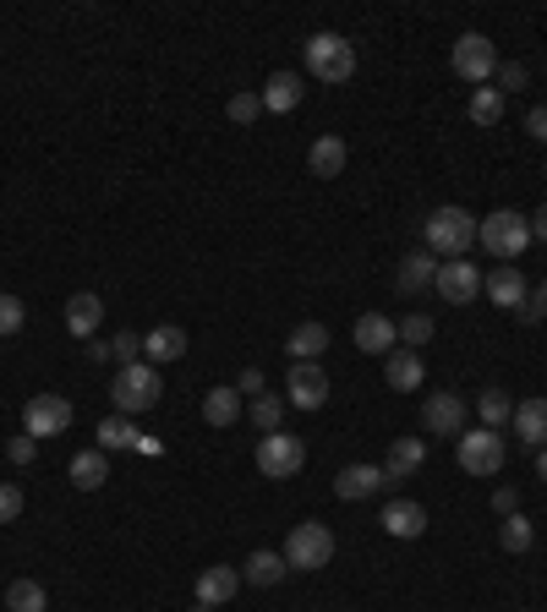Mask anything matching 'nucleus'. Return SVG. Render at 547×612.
<instances>
[{
	"label": "nucleus",
	"mask_w": 547,
	"mask_h": 612,
	"mask_svg": "<svg viewBox=\"0 0 547 612\" xmlns=\"http://www.w3.org/2000/svg\"><path fill=\"white\" fill-rule=\"evenodd\" d=\"M525 77H531V72H525L520 61H509V67H498V94H514V88H525Z\"/></svg>",
	"instance_id": "41"
},
{
	"label": "nucleus",
	"mask_w": 547,
	"mask_h": 612,
	"mask_svg": "<svg viewBox=\"0 0 547 612\" xmlns=\"http://www.w3.org/2000/svg\"><path fill=\"white\" fill-rule=\"evenodd\" d=\"M285 568H290V563H285V552H269V547H263V552H252V557L241 563V579L269 590V585H280V579H285Z\"/></svg>",
	"instance_id": "27"
},
{
	"label": "nucleus",
	"mask_w": 547,
	"mask_h": 612,
	"mask_svg": "<svg viewBox=\"0 0 547 612\" xmlns=\"http://www.w3.org/2000/svg\"><path fill=\"white\" fill-rule=\"evenodd\" d=\"M110 361H121V367H138V361H143V339H138L132 328H127V334H116V339H110Z\"/></svg>",
	"instance_id": "38"
},
{
	"label": "nucleus",
	"mask_w": 547,
	"mask_h": 612,
	"mask_svg": "<svg viewBox=\"0 0 547 612\" xmlns=\"http://www.w3.org/2000/svg\"><path fill=\"white\" fill-rule=\"evenodd\" d=\"M476 241H481L492 257L514 263V257L531 247V219H525V214H514V208H498V214L476 219Z\"/></svg>",
	"instance_id": "2"
},
{
	"label": "nucleus",
	"mask_w": 547,
	"mask_h": 612,
	"mask_svg": "<svg viewBox=\"0 0 547 612\" xmlns=\"http://www.w3.org/2000/svg\"><path fill=\"white\" fill-rule=\"evenodd\" d=\"M236 394H252V399H258V394H269V383H263V372H258V367H247V372L236 377Z\"/></svg>",
	"instance_id": "43"
},
{
	"label": "nucleus",
	"mask_w": 547,
	"mask_h": 612,
	"mask_svg": "<svg viewBox=\"0 0 547 612\" xmlns=\"http://www.w3.org/2000/svg\"><path fill=\"white\" fill-rule=\"evenodd\" d=\"M531 241H547V203H542L536 219H531Z\"/></svg>",
	"instance_id": "47"
},
{
	"label": "nucleus",
	"mask_w": 547,
	"mask_h": 612,
	"mask_svg": "<svg viewBox=\"0 0 547 612\" xmlns=\"http://www.w3.org/2000/svg\"><path fill=\"white\" fill-rule=\"evenodd\" d=\"M525 301H531V307H536V317H547V279H542V285H536V290H531V296H525Z\"/></svg>",
	"instance_id": "46"
},
{
	"label": "nucleus",
	"mask_w": 547,
	"mask_h": 612,
	"mask_svg": "<svg viewBox=\"0 0 547 612\" xmlns=\"http://www.w3.org/2000/svg\"><path fill=\"white\" fill-rule=\"evenodd\" d=\"M23 317H28V312H23L17 296H0V339H12V334L23 328Z\"/></svg>",
	"instance_id": "39"
},
{
	"label": "nucleus",
	"mask_w": 547,
	"mask_h": 612,
	"mask_svg": "<svg viewBox=\"0 0 547 612\" xmlns=\"http://www.w3.org/2000/svg\"><path fill=\"white\" fill-rule=\"evenodd\" d=\"M7 454H12V465H34V454H39V437H28V432H23V437H12V443H7Z\"/></svg>",
	"instance_id": "42"
},
{
	"label": "nucleus",
	"mask_w": 547,
	"mask_h": 612,
	"mask_svg": "<svg viewBox=\"0 0 547 612\" xmlns=\"http://www.w3.org/2000/svg\"><path fill=\"white\" fill-rule=\"evenodd\" d=\"M307 72L318 83H350L356 77V45L340 34H312L307 39Z\"/></svg>",
	"instance_id": "4"
},
{
	"label": "nucleus",
	"mask_w": 547,
	"mask_h": 612,
	"mask_svg": "<svg viewBox=\"0 0 547 612\" xmlns=\"http://www.w3.org/2000/svg\"><path fill=\"white\" fill-rule=\"evenodd\" d=\"M449 67H454V77H465V83H492V77H498V45H492L487 34H460L454 50H449Z\"/></svg>",
	"instance_id": "7"
},
{
	"label": "nucleus",
	"mask_w": 547,
	"mask_h": 612,
	"mask_svg": "<svg viewBox=\"0 0 547 612\" xmlns=\"http://www.w3.org/2000/svg\"><path fill=\"white\" fill-rule=\"evenodd\" d=\"M143 443V432L132 427V416H105L99 421V448L110 454V448H138Z\"/></svg>",
	"instance_id": "30"
},
{
	"label": "nucleus",
	"mask_w": 547,
	"mask_h": 612,
	"mask_svg": "<svg viewBox=\"0 0 547 612\" xmlns=\"http://www.w3.org/2000/svg\"><path fill=\"white\" fill-rule=\"evenodd\" d=\"M285 394H290L296 410H318V405L329 399V372H323L318 361H296L290 377H285Z\"/></svg>",
	"instance_id": "11"
},
{
	"label": "nucleus",
	"mask_w": 547,
	"mask_h": 612,
	"mask_svg": "<svg viewBox=\"0 0 547 612\" xmlns=\"http://www.w3.org/2000/svg\"><path fill=\"white\" fill-rule=\"evenodd\" d=\"M394 345H400V334H394V323H389L383 312L356 317V350H361V356H389Z\"/></svg>",
	"instance_id": "15"
},
{
	"label": "nucleus",
	"mask_w": 547,
	"mask_h": 612,
	"mask_svg": "<svg viewBox=\"0 0 547 612\" xmlns=\"http://www.w3.org/2000/svg\"><path fill=\"white\" fill-rule=\"evenodd\" d=\"M481 296H487L492 307H509V312H514V307L531 296V285H525V274H520L514 263H503V268H492V274L481 279Z\"/></svg>",
	"instance_id": "13"
},
{
	"label": "nucleus",
	"mask_w": 547,
	"mask_h": 612,
	"mask_svg": "<svg viewBox=\"0 0 547 612\" xmlns=\"http://www.w3.org/2000/svg\"><path fill=\"white\" fill-rule=\"evenodd\" d=\"M203 421L209 427H236L241 421V394L225 383V388H209L203 394Z\"/></svg>",
	"instance_id": "25"
},
{
	"label": "nucleus",
	"mask_w": 547,
	"mask_h": 612,
	"mask_svg": "<svg viewBox=\"0 0 547 612\" xmlns=\"http://www.w3.org/2000/svg\"><path fill=\"white\" fill-rule=\"evenodd\" d=\"M432 328H438V323H432L427 312H405V317L394 323V334L405 339V350H416V345H427V339H432Z\"/></svg>",
	"instance_id": "35"
},
{
	"label": "nucleus",
	"mask_w": 547,
	"mask_h": 612,
	"mask_svg": "<svg viewBox=\"0 0 547 612\" xmlns=\"http://www.w3.org/2000/svg\"><path fill=\"white\" fill-rule=\"evenodd\" d=\"M72 427V399H61V394H34L28 405H23V432L28 437H61Z\"/></svg>",
	"instance_id": "9"
},
{
	"label": "nucleus",
	"mask_w": 547,
	"mask_h": 612,
	"mask_svg": "<svg viewBox=\"0 0 547 612\" xmlns=\"http://www.w3.org/2000/svg\"><path fill=\"white\" fill-rule=\"evenodd\" d=\"M383 530H389V536H400V541H416V536L427 530V508H421V503H411V497H394V503L383 508Z\"/></svg>",
	"instance_id": "18"
},
{
	"label": "nucleus",
	"mask_w": 547,
	"mask_h": 612,
	"mask_svg": "<svg viewBox=\"0 0 547 612\" xmlns=\"http://www.w3.org/2000/svg\"><path fill=\"white\" fill-rule=\"evenodd\" d=\"M471 121L476 127H498L503 121V94L498 88H476L471 94Z\"/></svg>",
	"instance_id": "34"
},
{
	"label": "nucleus",
	"mask_w": 547,
	"mask_h": 612,
	"mask_svg": "<svg viewBox=\"0 0 547 612\" xmlns=\"http://www.w3.org/2000/svg\"><path fill=\"white\" fill-rule=\"evenodd\" d=\"M285 350H290V361H318V356L329 350V328H323V323H301V328L285 339Z\"/></svg>",
	"instance_id": "29"
},
{
	"label": "nucleus",
	"mask_w": 547,
	"mask_h": 612,
	"mask_svg": "<svg viewBox=\"0 0 547 612\" xmlns=\"http://www.w3.org/2000/svg\"><path fill=\"white\" fill-rule=\"evenodd\" d=\"M247 416L258 421V432H280V421H285V399H280V394H258Z\"/></svg>",
	"instance_id": "36"
},
{
	"label": "nucleus",
	"mask_w": 547,
	"mask_h": 612,
	"mask_svg": "<svg viewBox=\"0 0 547 612\" xmlns=\"http://www.w3.org/2000/svg\"><path fill=\"white\" fill-rule=\"evenodd\" d=\"M301 94H307V88H301V77H296V72H274V77L263 83V94H258V99H263V110L290 116V110L301 105Z\"/></svg>",
	"instance_id": "19"
},
{
	"label": "nucleus",
	"mask_w": 547,
	"mask_h": 612,
	"mask_svg": "<svg viewBox=\"0 0 547 612\" xmlns=\"http://www.w3.org/2000/svg\"><path fill=\"white\" fill-rule=\"evenodd\" d=\"M105 481H110V459H105V448H83V454L72 459V487L99 492Z\"/></svg>",
	"instance_id": "26"
},
{
	"label": "nucleus",
	"mask_w": 547,
	"mask_h": 612,
	"mask_svg": "<svg viewBox=\"0 0 547 612\" xmlns=\"http://www.w3.org/2000/svg\"><path fill=\"white\" fill-rule=\"evenodd\" d=\"M329 557H334V530L323 525V519H301L296 530H290V541H285V563L290 568H329Z\"/></svg>",
	"instance_id": "6"
},
{
	"label": "nucleus",
	"mask_w": 547,
	"mask_h": 612,
	"mask_svg": "<svg viewBox=\"0 0 547 612\" xmlns=\"http://www.w3.org/2000/svg\"><path fill=\"white\" fill-rule=\"evenodd\" d=\"M345 159H350L345 137H318V143L307 148V170H312L318 181H334V176L345 170Z\"/></svg>",
	"instance_id": "20"
},
{
	"label": "nucleus",
	"mask_w": 547,
	"mask_h": 612,
	"mask_svg": "<svg viewBox=\"0 0 547 612\" xmlns=\"http://www.w3.org/2000/svg\"><path fill=\"white\" fill-rule=\"evenodd\" d=\"M438 296L449 301V307H465V301H476L481 296V268L476 263H460V257H449V263H438Z\"/></svg>",
	"instance_id": "10"
},
{
	"label": "nucleus",
	"mask_w": 547,
	"mask_h": 612,
	"mask_svg": "<svg viewBox=\"0 0 547 612\" xmlns=\"http://www.w3.org/2000/svg\"><path fill=\"white\" fill-rule=\"evenodd\" d=\"M192 612H214V607H209V601H198V607H192Z\"/></svg>",
	"instance_id": "49"
},
{
	"label": "nucleus",
	"mask_w": 547,
	"mask_h": 612,
	"mask_svg": "<svg viewBox=\"0 0 547 612\" xmlns=\"http://www.w3.org/2000/svg\"><path fill=\"white\" fill-rule=\"evenodd\" d=\"M236 590H241V568H230V563H214V568L198 574V601H209V607L230 601Z\"/></svg>",
	"instance_id": "22"
},
{
	"label": "nucleus",
	"mask_w": 547,
	"mask_h": 612,
	"mask_svg": "<svg viewBox=\"0 0 547 612\" xmlns=\"http://www.w3.org/2000/svg\"><path fill=\"white\" fill-rule=\"evenodd\" d=\"M307 465V443L301 437H290V432H263L258 437V470L269 476V481H285V476H296Z\"/></svg>",
	"instance_id": "8"
},
{
	"label": "nucleus",
	"mask_w": 547,
	"mask_h": 612,
	"mask_svg": "<svg viewBox=\"0 0 547 612\" xmlns=\"http://www.w3.org/2000/svg\"><path fill=\"white\" fill-rule=\"evenodd\" d=\"M536 476L547 481V448H536Z\"/></svg>",
	"instance_id": "48"
},
{
	"label": "nucleus",
	"mask_w": 547,
	"mask_h": 612,
	"mask_svg": "<svg viewBox=\"0 0 547 612\" xmlns=\"http://www.w3.org/2000/svg\"><path fill=\"white\" fill-rule=\"evenodd\" d=\"M143 356H148V367H159V361H181V356H187V328L159 323V328L143 339Z\"/></svg>",
	"instance_id": "23"
},
{
	"label": "nucleus",
	"mask_w": 547,
	"mask_h": 612,
	"mask_svg": "<svg viewBox=\"0 0 547 612\" xmlns=\"http://www.w3.org/2000/svg\"><path fill=\"white\" fill-rule=\"evenodd\" d=\"M427 459V443L421 437H394L389 443V459H383V481H405L411 470H421Z\"/></svg>",
	"instance_id": "21"
},
{
	"label": "nucleus",
	"mask_w": 547,
	"mask_h": 612,
	"mask_svg": "<svg viewBox=\"0 0 547 612\" xmlns=\"http://www.w3.org/2000/svg\"><path fill=\"white\" fill-rule=\"evenodd\" d=\"M432 279H438V257H432V252H405V263H400V290L416 296V290H427Z\"/></svg>",
	"instance_id": "28"
},
{
	"label": "nucleus",
	"mask_w": 547,
	"mask_h": 612,
	"mask_svg": "<svg viewBox=\"0 0 547 612\" xmlns=\"http://www.w3.org/2000/svg\"><path fill=\"white\" fill-rule=\"evenodd\" d=\"M476 416H481V427H487V432H498V427L514 416V405H509V394H503V388H487V394H476Z\"/></svg>",
	"instance_id": "32"
},
{
	"label": "nucleus",
	"mask_w": 547,
	"mask_h": 612,
	"mask_svg": "<svg viewBox=\"0 0 547 612\" xmlns=\"http://www.w3.org/2000/svg\"><path fill=\"white\" fill-rule=\"evenodd\" d=\"M492 508H498L503 519H509V514H520V492H514V487H498V492H492Z\"/></svg>",
	"instance_id": "44"
},
{
	"label": "nucleus",
	"mask_w": 547,
	"mask_h": 612,
	"mask_svg": "<svg viewBox=\"0 0 547 612\" xmlns=\"http://www.w3.org/2000/svg\"><path fill=\"white\" fill-rule=\"evenodd\" d=\"M525 132H531L536 143H547V105H536V110L525 116Z\"/></svg>",
	"instance_id": "45"
},
{
	"label": "nucleus",
	"mask_w": 547,
	"mask_h": 612,
	"mask_svg": "<svg viewBox=\"0 0 547 612\" xmlns=\"http://www.w3.org/2000/svg\"><path fill=\"white\" fill-rule=\"evenodd\" d=\"M498 541H503V552H531V541H536V525H531L525 514H509V519L498 525Z\"/></svg>",
	"instance_id": "33"
},
{
	"label": "nucleus",
	"mask_w": 547,
	"mask_h": 612,
	"mask_svg": "<svg viewBox=\"0 0 547 612\" xmlns=\"http://www.w3.org/2000/svg\"><path fill=\"white\" fill-rule=\"evenodd\" d=\"M99 317H105V301H99L94 290H78V296L67 301V328H72L78 339H88V334L99 328Z\"/></svg>",
	"instance_id": "24"
},
{
	"label": "nucleus",
	"mask_w": 547,
	"mask_h": 612,
	"mask_svg": "<svg viewBox=\"0 0 547 612\" xmlns=\"http://www.w3.org/2000/svg\"><path fill=\"white\" fill-rule=\"evenodd\" d=\"M471 247H476V214H465V208L427 214V252L432 257H465Z\"/></svg>",
	"instance_id": "1"
},
{
	"label": "nucleus",
	"mask_w": 547,
	"mask_h": 612,
	"mask_svg": "<svg viewBox=\"0 0 547 612\" xmlns=\"http://www.w3.org/2000/svg\"><path fill=\"white\" fill-rule=\"evenodd\" d=\"M159 394H165V383H159V372H154L148 361L121 367V372H116V383H110L116 416H143V410H154V405H159Z\"/></svg>",
	"instance_id": "3"
},
{
	"label": "nucleus",
	"mask_w": 547,
	"mask_h": 612,
	"mask_svg": "<svg viewBox=\"0 0 547 612\" xmlns=\"http://www.w3.org/2000/svg\"><path fill=\"white\" fill-rule=\"evenodd\" d=\"M389 481H383V470L378 465H345L340 476H334V492L345 497V503H361V497H372V492H383Z\"/></svg>",
	"instance_id": "16"
},
{
	"label": "nucleus",
	"mask_w": 547,
	"mask_h": 612,
	"mask_svg": "<svg viewBox=\"0 0 547 612\" xmlns=\"http://www.w3.org/2000/svg\"><path fill=\"white\" fill-rule=\"evenodd\" d=\"M421 377H427V367H421V356H416V350H389V361H383V383H389L394 394L421 388Z\"/></svg>",
	"instance_id": "17"
},
{
	"label": "nucleus",
	"mask_w": 547,
	"mask_h": 612,
	"mask_svg": "<svg viewBox=\"0 0 547 612\" xmlns=\"http://www.w3.org/2000/svg\"><path fill=\"white\" fill-rule=\"evenodd\" d=\"M454 459H460V470H465V476H481V481H492V476L503 470L509 448H503V437H498V432L476 427V432H460V443H454Z\"/></svg>",
	"instance_id": "5"
},
{
	"label": "nucleus",
	"mask_w": 547,
	"mask_h": 612,
	"mask_svg": "<svg viewBox=\"0 0 547 612\" xmlns=\"http://www.w3.org/2000/svg\"><path fill=\"white\" fill-rule=\"evenodd\" d=\"M509 427H514V437H520L531 454L547 448V399H525V405H514Z\"/></svg>",
	"instance_id": "14"
},
{
	"label": "nucleus",
	"mask_w": 547,
	"mask_h": 612,
	"mask_svg": "<svg viewBox=\"0 0 547 612\" xmlns=\"http://www.w3.org/2000/svg\"><path fill=\"white\" fill-rule=\"evenodd\" d=\"M7 612H50L45 585H39V579H12V590H7Z\"/></svg>",
	"instance_id": "31"
},
{
	"label": "nucleus",
	"mask_w": 547,
	"mask_h": 612,
	"mask_svg": "<svg viewBox=\"0 0 547 612\" xmlns=\"http://www.w3.org/2000/svg\"><path fill=\"white\" fill-rule=\"evenodd\" d=\"M421 427H427L432 437H460V432H465V405H460L454 394H427Z\"/></svg>",
	"instance_id": "12"
},
{
	"label": "nucleus",
	"mask_w": 547,
	"mask_h": 612,
	"mask_svg": "<svg viewBox=\"0 0 547 612\" xmlns=\"http://www.w3.org/2000/svg\"><path fill=\"white\" fill-rule=\"evenodd\" d=\"M23 514V487H12V481H0V525H12Z\"/></svg>",
	"instance_id": "40"
},
{
	"label": "nucleus",
	"mask_w": 547,
	"mask_h": 612,
	"mask_svg": "<svg viewBox=\"0 0 547 612\" xmlns=\"http://www.w3.org/2000/svg\"><path fill=\"white\" fill-rule=\"evenodd\" d=\"M225 116H230L236 127H252V121L263 116V99H258V94H230V105H225Z\"/></svg>",
	"instance_id": "37"
}]
</instances>
